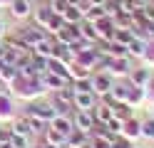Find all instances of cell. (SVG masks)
<instances>
[{
    "label": "cell",
    "mask_w": 154,
    "mask_h": 148,
    "mask_svg": "<svg viewBox=\"0 0 154 148\" xmlns=\"http://www.w3.org/2000/svg\"><path fill=\"white\" fill-rule=\"evenodd\" d=\"M97 106L94 91H72V109L77 111H92Z\"/></svg>",
    "instance_id": "6da1fadb"
},
{
    "label": "cell",
    "mask_w": 154,
    "mask_h": 148,
    "mask_svg": "<svg viewBox=\"0 0 154 148\" xmlns=\"http://www.w3.org/2000/svg\"><path fill=\"white\" fill-rule=\"evenodd\" d=\"M52 106L57 109V114H67L72 109V89H67V86L57 89V94L52 99Z\"/></svg>",
    "instance_id": "7a4b0ae2"
},
{
    "label": "cell",
    "mask_w": 154,
    "mask_h": 148,
    "mask_svg": "<svg viewBox=\"0 0 154 148\" xmlns=\"http://www.w3.org/2000/svg\"><path fill=\"white\" fill-rule=\"evenodd\" d=\"M72 126L77 128V131H82V133H90L92 128H94V116H92V111H77L75 118H72Z\"/></svg>",
    "instance_id": "3957f363"
},
{
    "label": "cell",
    "mask_w": 154,
    "mask_h": 148,
    "mask_svg": "<svg viewBox=\"0 0 154 148\" xmlns=\"http://www.w3.org/2000/svg\"><path fill=\"white\" fill-rule=\"evenodd\" d=\"M149 79H152V74H149V67L129 69V84H132V86H137V89H144V86L149 84Z\"/></svg>",
    "instance_id": "277c9868"
},
{
    "label": "cell",
    "mask_w": 154,
    "mask_h": 148,
    "mask_svg": "<svg viewBox=\"0 0 154 148\" xmlns=\"http://www.w3.org/2000/svg\"><path fill=\"white\" fill-rule=\"evenodd\" d=\"M112 74L109 72H104V74H94L92 77V91L94 94H107L109 89H112Z\"/></svg>",
    "instance_id": "5b68a950"
},
{
    "label": "cell",
    "mask_w": 154,
    "mask_h": 148,
    "mask_svg": "<svg viewBox=\"0 0 154 148\" xmlns=\"http://www.w3.org/2000/svg\"><path fill=\"white\" fill-rule=\"evenodd\" d=\"M27 114H35V116H40L42 121L47 123V121H52V118L57 116V109H55L52 104H32L30 109H27Z\"/></svg>",
    "instance_id": "8992f818"
},
{
    "label": "cell",
    "mask_w": 154,
    "mask_h": 148,
    "mask_svg": "<svg viewBox=\"0 0 154 148\" xmlns=\"http://www.w3.org/2000/svg\"><path fill=\"white\" fill-rule=\"evenodd\" d=\"M10 13L17 17V20H25L32 15V5L30 0H10Z\"/></svg>",
    "instance_id": "52a82bcc"
},
{
    "label": "cell",
    "mask_w": 154,
    "mask_h": 148,
    "mask_svg": "<svg viewBox=\"0 0 154 148\" xmlns=\"http://www.w3.org/2000/svg\"><path fill=\"white\" fill-rule=\"evenodd\" d=\"M129 59L127 57H109V64H107V72L109 74H129Z\"/></svg>",
    "instance_id": "ba28073f"
},
{
    "label": "cell",
    "mask_w": 154,
    "mask_h": 148,
    "mask_svg": "<svg viewBox=\"0 0 154 148\" xmlns=\"http://www.w3.org/2000/svg\"><path fill=\"white\" fill-rule=\"evenodd\" d=\"M20 39L32 49L37 42H40V39H45V32H40L37 27H27V30H23V32H20Z\"/></svg>",
    "instance_id": "9c48e42d"
},
{
    "label": "cell",
    "mask_w": 154,
    "mask_h": 148,
    "mask_svg": "<svg viewBox=\"0 0 154 148\" xmlns=\"http://www.w3.org/2000/svg\"><path fill=\"white\" fill-rule=\"evenodd\" d=\"M52 45H55V39L45 37V39H40V42L32 47V54L35 57H42V59H50L52 57Z\"/></svg>",
    "instance_id": "30bf717a"
},
{
    "label": "cell",
    "mask_w": 154,
    "mask_h": 148,
    "mask_svg": "<svg viewBox=\"0 0 154 148\" xmlns=\"http://www.w3.org/2000/svg\"><path fill=\"white\" fill-rule=\"evenodd\" d=\"M82 15H85V7L70 5V7L62 13V20H65V25H80V22H82Z\"/></svg>",
    "instance_id": "8fae6325"
},
{
    "label": "cell",
    "mask_w": 154,
    "mask_h": 148,
    "mask_svg": "<svg viewBox=\"0 0 154 148\" xmlns=\"http://www.w3.org/2000/svg\"><path fill=\"white\" fill-rule=\"evenodd\" d=\"M92 116H94V123H107L109 118L114 116V111H112L109 104H100V106L92 109Z\"/></svg>",
    "instance_id": "7c38bea8"
},
{
    "label": "cell",
    "mask_w": 154,
    "mask_h": 148,
    "mask_svg": "<svg viewBox=\"0 0 154 148\" xmlns=\"http://www.w3.org/2000/svg\"><path fill=\"white\" fill-rule=\"evenodd\" d=\"M147 47H149V42H147V39H139V35H137V37L127 45V54H132V57H144V54H147Z\"/></svg>",
    "instance_id": "4fadbf2b"
},
{
    "label": "cell",
    "mask_w": 154,
    "mask_h": 148,
    "mask_svg": "<svg viewBox=\"0 0 154 148\" xmlns=\"http://www.w3.org/2000/svg\"><path fill=\"white\" fill-rule=\"evenodd\" d=\"M50 128H55V131H60L65 138H67V133H70L72 131V121H70V118H65V116H60V114H57L55 118H52V121H50Z\"/></svg>",
    "instance_id": "5bb4252c"
},
{
    "label": "cell",
    "mask_w": 154,
    "mask_h": 148,
    "mask_svg": "<svg viewBox=\"0 0 154 148\" xmlns=\"http://www.w3.org/2000/svg\"><path fill=\"white\" fill-rule=\"evenodd\" d=\"M122 136L127 138V141H132V138L142 136V123H137L134 118H129V121H124V126H122Z\"/></svg>",
    "instance_id": "9a60e30c"
},
{
    "label": "cell",
    "mask_w": 154,
    "mask_h": 148,
    "mask_svg": "<svg viewBox=\"0 0 154 148\" xmlns=\"http://www.w3.org/2000/svg\"><path fill=\"white\" fill-rule=\"evenodd\" d=\"M132 91V84H112L109 94L114 96V101H127V96Z\"/></svg>",
    "instance_id": "2e32d148"
},
{
    "label": "cell",
    "mask_w": 154,
    "mask_h": 148,
    "mask_svg": "<svg viewBox=\"0 0 154 148\" xmlns=\"http://www.w3.org/2000/svg\"><path fill=\"white\" fill-rule=\"evenodd\" d=\"M100 17H104V7H97V5H90L85 10V15H82L85 22H97Z\"/></svg>",
    "instance_id": "e0dca14e"
},
{
    "label": "cell",
    "mask_w": 154,
    "mask_h": 148,
    "mask_svg": "<svg viewBox=\"0 0 154 148\" xmlns=\"http://www.w3.org/2000/svg\"><path fill=\"white\" fill-rule=\"evenodd\" d=\"M52 10L50 7H40V10H35V13H32V17H35V22L37 25H42V27H47V22H50V20H52Z\"/></svg>",
    "instance_id": "ac0fdd59"
},
{
    "label": "cell",
    "mask_w": 154,
    "mask_h": 148,
    "mask_svg": "<svg viewBox=\"0 0 154 148\" xmlns=\"http://www.w3.org/2000/svg\"><path fill=\"white\" fill-rule=\"evenodd\" d=\"M13 133H17V136H30L32 133V128H30V121H27V116L25 118H17V121L13 123Z\"/></svg>",
    "instance_id": "d6986e66"
},
{
    "label": "cell",
    "mask_w": 154,
    "mask_h": 148,
    "mask_svg": "<svg viewBox=\"0 0 154 148\" xmlns=\"http://www.w3.org/2000/svg\"><path fill=\"white\" fill-rule=\"evenodd\" d=\"M45 143H52V146H62L65 143V136L55 128H45Z\"/></svg>",
    "instance_id": "ffe728a7"
},
{
    "label": "cell",
    "mask_w": 154,
    "mask_h": 148,
    "mask_svg": "<svg viewBox=\"0 0 154 148\" xmlns=\"http://www.w3.org/2000/svg\"><path fill=\"white\" fill-rule=\"evenodd\" d=\"M72 91H92V74L85 79H75L72 82Z\"/></svg>",
    "instance_id": "44dd1931"
},
{
    "label": "cell",
    "mask_w": 154,
    "mask_h": 148,
    "mask_svg": "<svg viewBox=\"0 0 154 148\" xmlns=\"http://www.w3.org/2000/svg\"><path fill=\"white\" fill-rule=\"evenodd\" d=\"M27 121H30L32 133H42V131H45V121H42L40 116H35V114H27Z\"/></svg>",
    "instance_id": "7402d4cb"
},
{
    "label": "cell",
    "mask_w": 154,
    "mask_h": 148,
    "mask_svg": "<svg viewBox=\"0 0 154 148\" xmlns=\"http://www.w3.org/2000/svg\"><path fill=\"white\" fill-rule=\"evenodd\" d=\"M62 27H65V20H62V15H52V20L47 22V30H50L52 35H57Z\"/></svg>",
    "instance_id": "603a6c76"
},
{
    "label": "cell",
    "mask_w": 154,
    "mask_h": 148,
    "mask_svg": "<svg viewBox=\"0 0 154 148\" xmlns=\"http://www.w3.org/2000/svg\"><path fill=\"white\" fill-rule=\"evenodd\" d=\"M122 126H124V121H119L117 116H112L109 121H107V131L114 133V136H122Z\"/></svg>",
    "instance_id": "cb8c5ba5"
},
{
    "label": "cell",
    "mask_w": 154,
    "mask_h": 148,
    "mask_svg": "<svg viewBox=\"0 0 154 148\" xmlns=\"http://www.w3.org/2000/svg\"><path fill=\"white\" fill-rule=\"evenodd\" d=\"M142 136L149 138V141H154V118H147V121L142 123Z\"/></svg>",
    "instance_id": "d4e9b609"
},
{
    "label": "cell",
    "mask_w": 154,
    "mask_h": 148,
    "mask_svg": "<svg viewBox=\"0 0 154 148\" xmlns=\"http://www.w3.org/2000/svg\"><path fill=\"white\" fill-rule=\"evenodd\" d=\"M67 7H70V5H67V0H50V10H52L55 15H62Z\"/></svg>",
    "instance_id": "484cf974"
},
{
    "label": "cell",
    "mask_w": 154,
    "mask_h": 148,
    "mask_svg": "<svg viewBox=\"0 0 154 148\" xmlns=\"http://www.w3.org/2000/svg\"><path fill=\"white\" fill-rule=\"evenodd\" d=\"M8 143H10L13 148H27V138H25V136H17V133H13Z\"/></svg>",
    "instance_id": "4316f807"
},
{
    "label": "cell",
    "mask_w": 154,
    "mask_h": 148,
    "mask_svg": "<svg viewBox=\"0 0 154 148\" xmlns=\"http://www.w3.org/2000/svg\"><path fill=\"white\" fill-rule=\"evenodd\" d=\"M13 111V104H10V99L8 96H0V116H8Z\"/></svg>",
    "instance_id": "83f0119b"
},
{
    "label": "cell",
    "mask_w": 154,
    "mask_h": 148,
    "mask_svg": "<svg viewBox=\"0 0 154 148\" xmlns=\"http://www.w3.org/2000/svg\"><path fill=\"white\" fill-rule=\"evenodd\" d=\"M129 146H132V143L127 141V138H122V136H117V138L109 143V148H129Z\"/></svg>",
    "instance_id": "f1b7e54d"
},
{
    "label": "cell",
    "mask_w": 154,
    "mask_h": 148,
    "mask_svg": "<svg viewBox=\"0 0 154 148\" xmlns=\"http://www.w3.org/2000/svg\"><path fill=\"white\" fill-rule=\"evenodd\" d=\"M10 136H13V131H10V128H0V146L10 141Z\"/></svg>",
    "instance_id": "f546056e"
},
{
    "label": "cell",
    "mask_w": 154,
    "mask_h": 148,
    "mask_svg": "<svg viewBox=\"0 0 154 148\" xmlns=\"http://www.w3.org/2000/svg\"><path fill=\"white\" fill-rule=\"evenodd\" d=\"M5 49H8V47H5V42H0V62L5 59Z\"/></svg>",
    "instance_id": "4dcf8cb0"
},
{
    "label": "cell",
    "mask_w": 154,
    "mask_h": 148,
    "mask_svg": "<svg viewBox=\"0 0 154 148\" xmlns=\"http://www.w3.org/2000/svg\"><path fill=\"white\" fill-rule=\"evenodd\" d=\"M5 35V22H3V17H0V37Z\"/></svg>",
    "instance_id": "1f68e13d"
},
{
    "label": "cell",
    "mask_w": 154,
    "mask_h": 148,
    "mask_svg": "<svg viewBox=\"0 0 154 148\" xmlns=\"http://www.w3.org/2000/svg\"><path fill=\"white\" fill-rule=\"evenodd\" d=\"M42 148H60V146H52V143H42Z\"/></svg>",
    "instance_id": "d6a6232c"
},
{
    "label": "cell",
    "mask_w": 154,
    "mask_h": 148,
    "mask_svg": "<svg viewBox=\"0 0 154 148\" xmlns=\"http://www.w3.org/2000/svg\"><path fill=\"white\" fill-rule=\"evenodd\" d=\"M0 148H13V146H10V143H3V146H0Z\"/></svg>",
    "instance_id": "836d02e7"
},
{
    "label": "cell",
    "mask_w": 154,
    "mask_h": 148,
    "mask_svg": "<svg viewBox=\"0 0 154 148\" xmlns=\"http://www.w3.org/2000/svg\"><path fill=\"white\" fill-rule=\"evenodd\" d=\"M129 148H137V146H129Z\"/></svg>",
    "instance_id": "e575fe53"
}]
</instances>
